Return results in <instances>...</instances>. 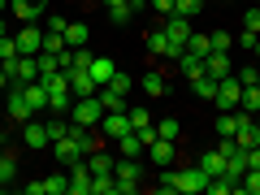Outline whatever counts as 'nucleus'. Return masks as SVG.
<instances>
[{"instance_id":"1","label":"nucleus","mask_w":260,"mask_h":195,"mask_svg":"<svg viewBox=\"0 0 260 195\" xmlns=\"http://www.w3.org/2000/svg\"><path fill=\"white\" fill-rule=\"evenodd\" d=\"M39 83H44V91H48V113H70V109H74V91H70L65 70H56V74H39Z\"/></svg>"},{"instance_id":"2","label":"nucleus","mask_w":260,"mask_h":195,"mask_svg":"<svg viewBox=\"0 0 260 195\" xmlns=\"http://www.w3.org/2000/svg\"><path fill=\"white\" fill-rule=\"evenodd\" d=\"M100 117H104V104H100V95H83V100H74V109H70V121H78V126H100Z\"/></svg>"},{"instance_id":"3","label":"nucleus","mask_w":260,"mask_h":195,"mask_svg":"<svg viewBox=\"0 0 260 195\" xmlns=\"http://www.w3.org/2000/svg\"><path fill=\"white\" fill-rule=\"evenodd\" d=\"M113 178H117V195H130L135 186H139L143 169H139V160H135V156H126V160H113Z\"/></svg>"},{"instance_id":"4","label":"nucleus","mask_w":260,"mask_h":195,"mask_svg":"<svg viewBox=\"0 0 260 195\" xmlns=\"http://www.w3.org/2000/svg\"><path fill=\"white\" fill-rule=\"evenodd\" d=\"M13 39H18V56H39L44 52V26L39 22H22V30Z\"/></svg>"},{"instance_id":"5","label":"nucleus","mask_w":260,"mask_h":195,"mask_svg":"<svg viewBox=\"0 0 260 195\" xmlns=\"http://www.w3.org/2000/svg\"><path fill=\"white\" fill-rule=\"evenodd\" d=\"M239 100H243V83H239V78H217V95H213V104H217V109H221V113H230V109H239Z\"/></svg>"},{"instance_id":"6","label":"nucleus","mask_w":260,"mask_h":195,"mask_svg":"<svg viewBox=\"0 0 260 195\" xmlns=\"http://www.w3.org/2000/svg\"><path fill=\"white\" fill-rule=\"evenodd\" d=\"M5 113H9L13 121H30L35 113H30V104H26V87L22 83H9V95H5Z\"/></svg>"},{"instance_id":"7","label":"nucleus","mask_w":260,"mask_h":195,"mask_svg":"<svg viewBox=\"0 0 260 195\" xmlns=\"http://www.w3.org/2000/svg\"><path fill=\"white\" fill-rule=\"evenodd\" d=\"M204 182H208V174H204L200 165L174 169V186H178V191H186V195H200V191H204Z\"/></svg>"},{"instance_id":"8","label":"nucleus","mask_w":260,"mask_h":195,"mask_svg":"<svg viewBox=\"0 0 260 195\" xmlns=\"http://www.w3.org/2000/svg\"><path fill=\"white\" fill-rule=\"evenodd\" d=\"M130 130H135V126H130V109L126 113H104V117H100V135L113 139V143H117L121 135H130Z\"/></svg>"},{"instance_id":"9","label":"nucleus","mask_w":260,"mask_h":195,"mask_svg":"<svg viewBox=\"0 0 260 195\" xmlns=\"http://www.w3.org/2000/svg\"><path fill=\"white\" fill-rule=\"evenodd\" d=\"M65 78H70V91H74V100H83V95H95L100 87H95L91 70H78V65H70L65 70Z\"/></svg>"},{"instance_id":"10","label":"nucleus","mask_w":260,"mask_h":195,"mask_svg":"<svg viewBox=\"0 0 260 195\" xmlns=\"http://www.w3.org/2000/svg\"><path fill=\"white\" fill-rule=\"evenodd\" d=\"M148 156H152V165H156V169H165V165H174V160H178V143L156 135V139L148 143Z\"/></svg>"},{"instance_id":"11","label":"nucleus","mask_w":260,"mask_h":195,"mask_svg":"<svg viewBox=\"0 0 260 195\" xmlns=\"http://www.w3.org/2000/svg\"><path fill=\"white\" fill-rule=\"evenodd\" d=\"M148 52L152 56H174V61H178V56H182V44H169V35H165V30H148Z\"/></svg>"},{"instance_id":"12","label":"nucleus","mask_w":260,"mask_h":195,"mask_svg":"<svg viewBox=\"0 0 260 195\" xmlns=\"http://www.w3.org/2000/svg\"><path fill=\"white\" fill-rule=\"evenodd\" d=\"M70 195H91V169H87V156L70 165Z\"/></svg>"},{"instance_id":"13","label":"nucleus","mask_w":260,"mask_h":195,"mask_svg":"<svg viewBox=\"0 0 260 195\" xmlns=\"http://www.w3.org/2000/svg\"><path fill=\"white\" fill-rule=\"evenodd\" d=\"M160 30L169 35V44H182L186 48V39H191V18H160Z\"/></svg>"},{"instance_id":"14","label":"nucleus","mask_w":260,"mask_h":195,"mask_svg":"<svg viewBox=\"0 0 260 195\" xmlns=\"http://www.w3.org/2000/svg\"><path fill=\"white\" fill-rule=\"evenodd\" d=\"M247 117H251V113H239V109L217 113V135H221V139H234V135L243 130V121H247Z\"/></svg>"},{"instance_id":"15","label":"nucleus","mask_w":260,"mask_h":195,"mask_svg":"<svg viewBox=\"0 0 260 195\" xmlns=\"http://www.w3.org/2000/svg\"><path fill=\"white\" fill-rule=\"evenodd\" d=\"M52 152H56V160H61L65 169L74 165V160H83V148H78V139H74V135H65V139H56V143H52Z\"/></svg>"},{"instance_id":"16","label":"nucleus","mask_w":260,"mask_h":195,"mask_svg":"<svg viewBox=\"0 0 260 195\" xmlns=\"http://www.w3.org/2000/svg\"><path fill=\"white\" fill-rule=\"evenodd\" d=\"M204 74H213V78H230V74H234L230 52H208V56H204Z\"/></svg>"},{"instance_id":"17","label":"nucleus","mask_w":260,"mask_h":195,"mask_svg":"<svg viewBox=\"0 0 260 195\" xmlns=\"http://www.w3.org/2000/svg\"><path fill=\"white\" fill-rule=\"evenodd\" d=\"M139 87H143V91L152 95V100H160V95H169V78L160 74V70H148V74L139 78Z\"/></svg>"},{"instance_id":"18","label":"nucleus","mask_w":260,"mask_h":195,"mask_svg":"<svg viewBox=\"0 0 260 195\" xmlns=\"http://www.w3.org/2000/svg\"><path fill=\"white\" fill-rule=\"evenodd\" d=\"M22 143L26 148H52V139H48L44 121H26V130H22Z\"/></svg>"},{"instance_id":"19","label":"nucleus","mask_w":260,"mask_h":195,"mask_svg":"<svg viewBox=\"0 0 260 195\" xmlns=\"http://www.w3.org/2000/svg\"><path fill=\"white\" fill-rule=\"evenodd\" d=\"M195 165L204 169L208 178H217V174H225V156H221V152H217V148H208V152H200V160H195Z\"/></svg>"},{"instance_id":"20","label":"nucleus","mask_w":260,"mask_h":195,"mask_svg":"<svg viewBox=\"0 0 260 195\" xmlns=\"http://www.w3.org/2000/svg\"><path fill=\"white\" fill-rule=\"evenodd\" d=\"M65 44H70V52L91 44V30H87V22H70V26H65Z\"/></svg>"},{"instance_id":"21","label":"nucleus","mask_w":260,"mask_h":195,"mask_svg":"<svg viewBox=\"0 0 260 195\" xmlns=\"http://www.w3.org/2000/svg\"><path fill=\"white\" fill-rule=\"evenodd\" d=\"M26 87V104H30V113H48V91H44V83H22Z\"/></svg>"},{"instance_id":"22","label":"nucleus","mask_w":260,"mask_h":195,"mask_svg":"<svg viewBox=\"0 0 260 195\" xmlns=\"http://www.w3.org/2000/svg\"><path fill=\"white\" fill-rule=\"evenodd\" d=\"M95 95H100L104 113H126V109H130V104H126V95H121V91H113V87H100Z\"/></svg>"},{"instance_id":"23","label":"nucleus","mask_w":260,"mask_h":195,"mask_svg":"<svg viewBox=\"0 0 260 195\" xmlns=\"http://www.w3.org/2000/svg\"><path fill=\"white\" fill-rule=\"evenodd\" d=\"M104 9H109V22H113V26H126L130 13H135V9H130V0H104Z\"/></svg>"},{"instance_id":"24","label":"nucleus","mask_w":260,"mask_h":195,"mask_svg":"<svg viewBox=\"0 0 260 195\" xmlns=\"http://www.w3.org/2000/svg\"><path fill=\"white\" fill-rule=\"evenodd\" d=\"M117 74V65H113V56H95L91 61V78H95V87H104L109 78Z\"/></svg>"},{"instance_id":"25","label":"nucleus","mask_w":260,"mask_h":195,"mask_svg":"<svg viewBox=\"0 0 260 195\" xmlns=\"http://www.w3.org/2000/svg\"><path fill=\"white\" fill-rule=\"evenodd\" d=\"M234 143H239L243 152H247V148H256V143H260V126H256V117H247V121H243V130L234 135Z\"/></svg>"},{"instance_id":"26","label":"nucleus","mask_w":260,"mask_h":195,"mask_svg":"<svg viewBox=\"0 0 260 195\" xmlns=\"http://www.w3.org/2000/svg\"><path fill=\"white\" fill-rule=\"evenodd\" d=\"M191 91L200 95V100H213V95H217V78L213 74H195L191 78Z\"/></svg>"},{"instance_id":"27","label":"nucleus","mask_w":260,"mask_h":195,"mask_svg":"<svg viewBox=\"0 0 260 195\" xmlns=\"http://www.w3.org/2000/svg\"><path fill=\"white\" fill-rule=\"evenodd\" d=\"M87 169H91V174H113V156H109L104 148L87 152Z\"/></svg>"},{"instance_id":"28","label":"nucleus","mask_w":260,"mask_h":195,"mask_svg":"<svg viewBox=\"0 0 260 195\" xmlns=\"http://www.w3.org/2000/svg\"><path fill=\"white\" fill-rule=\"evenodd\" d=\"M44 195H70V169H61V174L44 178Z\"/></svg>"},{"instance_id":"29","label":"nucleus","mask_w":260,"mask_h":195,"mask_svg":"<svg viewBox=\"0 0 260 195\" xmlns=\"http://www.w3.org/2000/svg\"><path fill=\"white\" fill-rule=\"evenodd\" d=\"M117 152H121V156H143L148 148H143V139L130 130V135H121V139H117Z\"/></svg>"},{"instance_id":"30","label":"nucleus","mask_w":260,"mask_h":195,"mask_svg":"<svg viewBox=\"0 0 260 195\" xmlns=\"http://www.w3.org/2000/svg\"><path fill=\"white\" fill-rule=\"evenodd\" d=\"M239 113H251V117H256V113H260V87H256V83H251V87H243Z\"/></svg>"},{"instance_id":"31","label":"nucleus","mask_w":260,"mask_h":195,"mask_svg":"<svg viewBox=\"0 0 260 195\" xmlns=\"http://www.w3.org/2000/svg\"><path fill=\"white\" fill-rule=\"evenodd\" d=\"M178 65H182V74H186V78H195V74H204V56H195V52H186V48H182V56H178Z\"/></svg>"},{"instance_id":"32","label":"nucleus","mask_w":260,"mask_h":195,"mask_svg":"<svg viewBox=\"0 0 260 195\" xmlns=\"http://www.w3.org/2000/svg\"><path fill=\"white\" fill-rule=\"evenodd\" d=\"M156 135H160V139H182V121H178V117H165V121H156Z\"/></svg>"},{"instance_id":"33","label":"nucleus","mask_w":260,"mask_h":195,"mask_svg":"<svg viewBox=\"0 0 260 195\" xmlns=\"http://www.w3.org/2000/svg\"><path fill=\"white\" fill-rule=\"evenodd\" d=\"M186 52L208 56V52H213V39H208V35H195V30H191V39H186Z\"/></svg>"},{"instance_id":"34","label":"nucleus","mask_w":260,"mask_h":195,"mask_svg":"<svg viewBox=\"0 0 260 195\" xmlns=\"http://www.w3.org/2000/svg\"><path fill=\"white\" fill-rule=\"evenodd\" d=\"M44 130H48V139L56 143V139H65V135H70V121H65V117H48Z\"/></svg>"},{"instance_id":"35","label":"nucleus","mask_w":260,"mask_h":195,"mask_svg":"<svg viewBox=\"0 0 260 195\" xmlns=\"http://www.w3.org/2000/svg\"><path fill=\"white\" fill-rule=\"evenodd\" d=\"M239 191H247V195H260V169H247V174L239 178Z\"/></svg>"},{"instance_id":"36","label":"nucleus","mask_w":260,"mask_h":195,"mask_svg":"<svg viewBox=\"0 0 260 195\" xmlns=\"http://www.w3.org/2000/svg\"><path fill=\"white\" fill-rule=\"evenodd\" d=\"M208 39H213V52H230V48H234V35H230V30H213Z\"/></svg>"},{"instance_id":"37","label":"nucleus","mask_w":260,"mask_h":195,"mask_svg":"<svg viewBox=\"0 0 260 195\" xmlns=\"http://www.w3.org/2000/svg\"><path fill=\"white\" fill-rule=\"evenodd\" d=\"M200 5H204V0H174V13H178V18H195Z\"/></svg>"},{"instance_id":"38","label":"nucleus","mask_w":260,"mask_h":195,"mask_svg":"<svg viewBox=\"0 0 260 195\" xmlns=\"http://www.w3.org/2000/svg\"><path fill=\"white\" fill-rule=\"evenodd\" d=\"M130 83H135V78H130V74H121V70H117V74H113V78H109V83H104V87H113V91L130 95Z\"/></svg>"},{"instance_id":"39","label":"nucleus","mask_w":260,"mask_h":195,"mask_svg":"<svg viewBox=\"0 0 260 195\" xmlns=\"http://www.w3.org/2000/svg\"><path fill=\"white\" fill-rule=\"evenodd\" d=\"M65 26H70L65 13H48V22H44V30H56V35H65Z\"/></svg>"},{"instance_id":"40","label":"nucleus","mask_w":260,"mask_h":195,"mask_svg":"<svg viewBox=\"0 0 260 195\" xmlns=\"http://www.w3.org/2000/svg\"><path fill=\"white\" fill-rule=\"evenodd\" d=\"M239 48H247V52H260V30H243V35H239Z\"/></svg>"},{"instance_id":"41","label":"nucleus","mask_w":260,"mask_h":195,"mask_svg":"<svg viewBox=\"0 0 260 195\" xmlns=\"http://www.w3.org/2000/svg\"><path fill=\"white\" fill-rule=\"evenodd\" d=\"M13 56H18V39L5 35V39H0V61H13Z\"/></svg>"},{"instance_id":"42","label":"nucleus","mask_w":260,"mask_h":195,"mask_svg":"<svg viewBox=\"0 0 260 195\" xmlns=\"http://www.w3.org/2000/svg\"><path fill=\"white\" fill-rule=\"evenodd\" d=\"M130 126H135V130L152 126V113H148V109H130Z\"/></svg>"},{"instance_id":"43","label":"nucleus","mask_w":260,"mask_h":195,"mask_svg":"<svg viewBox=\"0 0 260 195\" xmlns=\"http://www.w3.org/2000/svg\"><path fill=\"white\" fill-rule=\"evenodd\" d=\"M178 186H174V165H165L160 169V195H174Z\"/></svg>"},{"instance_id":"44","label":"nucleus","mask_w":260,"mask_h":195,"mask_svg":"<svg viewBox=\"0 0 260 195\" xmlns=\"http://www.w3.org/2000/svg\"><path fill=\"white\" fill-rule=\"evenodd\" d=\"M91 61H95L91 48H74V65H78V70H91Z\"/></svg>"},{"instance_id":"45","label":"nucleus","mask_w":260,"mask_h":195,"mask_svg":"<svg viewBox=\"0 0 260 195\" xmlns=\"http://www.w3.org/2000/svg\"><path fill=\"white\" fill-rule=\"evenodd\" d=\"M243 30H260V9H247V13H243Z\"/></svg>"},{"instance_id":"46","label":"nucleus","mask_w":260,"mask_h":195,"mask_svg":"<svg viewBox=\"0 0 260 195\" xmlns=\"http://www.w3.org/2000/svg\"><path fill=\"white\" fill-rule=\"evenodd\" d=\"M148 5L160 13V18H174V0H148Z\"/></svg>"},{"instance_id":"47","label":"nucleus","mask_w":260,"mask_h":195,"mask_svg":"<svg viewBox=\"0 0 260 195\" xmlns=\"http://www.w3.org/2000/svg\"><path fill=\"white\" fill-rule=\"evenodd\" d=\"M217 152H221V156H225V160H230V156H234V152H243V148H239V143H234V139H221V143H217Z\"/></svg>"},{"instance_id":"48","label":"nucleus","mask_w":260,"mask_h":195,"mask_svg":"<svg viewBox=\"0 0 260 195\" xmlns=\"http://www.w3.org/2000/svg\"><path fill=\"white\" fill-rule=\"evenodd\" d=\"M9 83H13V74L5 70V65H0V91H9Z\"/></svg>"},{"instance_id":"49","label":"nucleus","mask_w":260,"mask_h":195,"mask_svg":"<svg viewBox=\"0 0 260 195\" xmlns=\"http://www.w3.org/2000/svg\"><path fill=\"white\" fill-rule=\"evenodd\" d=\"M5 35H9V26H5V13H0V39H5Z\"/></svg>"},{"instance_id":"50","label":"nucleus","mask_w":260,"mask_h":195,"mask_svg":"<svg viewBox=\"0 0 260 195\" xmlns=\"http://www.w3.org/2000/svg\"><path fill=\"white\" fill-rule=\"evenodd\" d=\"M143 5H148V0H130V9H143Z\"/></svg>"},{"instance_id":"51","label":"nucleus","mask_w":260,"mask_h":195,"mask_svg":"<svg viewBox=\"0 0 260 195\" xmlns=\"http://www.w3.org/2000/svg\"><path fill=\"white\" fill-rule=\"evenodd\" d=\"M5 9H9V0H0V13H5Z\"/></svg>"},{"instance_id":"52","label":"nucleus","mask_w":260,"mask_h":195,"mask_svg":"<svg viewBox=\"0 0 260 195\" xmlns=\"http://www.w3.org/2000/svg\"><path fill=\"white\" fill-rule=\"evenodd\" d=\"M256 126H260V113H256Z\"/></svg>"},{"instance_id":"53","label":"nucleus","mask_w":260,"mask_h":195,"mask_svg":"<svg viewBox=\"0 0 260 195\" xmlns=\"http://www.w3.org/2000/svg\"><path fill=\"white\" fill-rule=\"evenodd\" d=\"M9 5H13V0H9Z\"/></svg>"}]
</instances>
